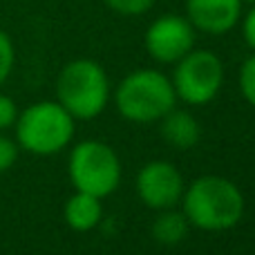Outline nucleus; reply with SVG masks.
I'll list each match as a JSON object with an SVG mask.
<instances>
[{
    "label": "nucleus",
    "mask_w": 255,
    "mask_h": 255,
    "mask_svg": "<svg viewBox=\"0 0 255 255\" xmlns=\"http://www.w3.org/2000/svg\"><path fill=\"white\" fill-rule=\"evenodd\" d=\"M244 195L235 181L220 175H204L190 181L181 195V211L190 226L206 233H224L242 222Z\"/></svg>",
    "instance_id": "nucleus-1"
},
{
    "label": "nucleus",
    "mask_w": 255,
    "mask_h": 255,
    "mask_svg": "<svg viewBox=\"0 0 255 255\" xmlns=\"http://www.w3.org/2000/svg\"><path fill=\"white\" fill-rule=\"evenodd\" d=\"M119 115L130 124H154L175 108L177 94L170 76L143 67L121 79L115 92Z\"/></svg>",
    "instance_id": "nucleus-2"
},
{
    "label": "nucleus",
    "mask_w": 255,
    "mask_h": 255,
    "mask_svg": "<svg viewBox=\"0 0 255 255\" xmlns=\"http://www.w3.org/2000/svg\"><path fill=\"white\" fill-rule=\"evenodd\" d=\"M56 101L79 121H92L110 101V79L92 58L70 61L56 79Z\"/></svg>",
    "instance_id": "nucleus-3"
},
{
    "label": "nucleus",
    "mask_w": 255,
    "mask_h": 255,
    "mask_svg": "<svg viewBox=\"0 0 255 255\" xmlns=\"http://www.w3.org/2000/svg\"><path fill=\"white\" fill-rule=\"evenodd\" d=\"M74 117L58 101H40L18 112L16 143L36 157H49L67 148L74 136Z\"/></svg>",
    "instance_id": "nucleus-4"
},
{
    "label": "nucleus",
    "mask_w": 255,
    "mask_h": 255,
    "mask_svg": "<svg viewBox=\"0 0 255 255\" xmlns=\"http://www.w3.org/2000/svg\"><path fill=\"white\" fill-rule=\"evenodd\" d=\"M70 181L81 193L94 195L99 199H106L121 184V159L112 145L103 141H81L72 148L70 161H67Z\"/></svg>",
    "instance_id": "nucleus-5"
},
{
    "label": "nucleus",
    "mask_w": 255,
    "mask_h": 255,
    "mask_svg": "<svg viewBox=\"0 0 255 255\" xmlns=\"http://www.w3.org/2000/svg\"><path fill=\"white\" fill-rule=\"evenodd\" d=\"M172 88L177 99L188 106H206L224 85V63L211 49H190L175 63Z\"/></svg>",
    "instance_id": "nucleus-6"
},
{
    "label": "nucleus",
    "mask_w": 255,
    "mask_h": 255,
    "mask_svg": "<svg viewBox=\"0 0 255 255\" xmlns=\"http://www.w3.org/2000/svg\"><path fill=\"white\" fill-rule=\"evenodd\" d=\"M195 40L197 29L190 25L188 18L179 13H163L148 25L143 34V47L152 61L175 65L195 47Z\"/></svg>",
    "instance_id": "nucleus-7"
},
{
    "label": "nucleus",
    "mask_w": 255,
    "mask_h": 255,
    "mask_svg": "<svg viewBox=\"0 0 255 255\" xmlns=\"http://www.w3.org/2000/svg\"><path fill=\"white\" fill-rule=\"evenodd\" d=\"M184 188L186 184L179 168L163 159L148 161L136 175V195L152 211L177 206L181 202Z\"/></svg>",
    "instance_id": "nucleus-8"
},
{
    "label": "nucleus",
    "mask_w": 255,
    "mask_h": 255,
    "mask_svg": "<svg viewBox=\"0 0 255 255\" xmlns=\"http://www.w3.org/2000/svg\"><path fill=\"white\" fill-rule=\"evenodd\" d=\"M242 7V0H186V18L202 34L222 36L240 25Z\"/></svg>",
    "instance_id": "nucleus-9"
},
{
    "label": "nucleus",
    "mask_w": 255,
    "mask_h": 255,
    "mask_svg": "<svg viewBox=\"0 0 255 255\" xmlns=\"http://www.w3.org/2000/svg\"><path fill=\"white\" fill-rule=\"evenodd\" d=\"M161 124V139L177 150H190L202 139V126L193 112L172 108L166 117L159 119Z\"/></svg>",
    "instance_id": "nucleus-10"
},
{
    "label": "nucleus",
    "mask_w": 255,
    "mask_h": 255,
    "mask_svg": "<svg viewBox=\"0 0 255 255\" xmlns=\"http://www.w3.org/2000/svg\"><path fill=\"white\" fill-rule=\"evenodd\" d=\"M63 215H65V222L72 231H76V233H90V231H94L103 222L101 199L94 197V195L76 190L65 202Z\"/></svg>",
    "instance_id": "nucleus-11"
},
{
    "label": "nucleus",
    "mask_w": 255,
    "mask_h": 255,
    "mask_svg": "<svg viewBox=\"0 0 255 255\" xmlns=\"http://www.w3.org/2000/svg\"><path fill=\"white\" fill-rule=\"evenodd\" d=\"M157 213L159 215L154 217L152 229H150L154 242L161 244V247H177V244L184 242L190 231V222L186 220L184 211H175V206H172Z\"/></svg>",
    "instance_id": "nucleus-12"
},
{
    "label": "nucleus",
    "mask_w": 255,
    "mask_h": 255,
    "mask_svg": "<svg viewBox=\"0 0 255 255\" xmlns=\"http://www.w3.org/2000/svg\"><path fill=\"white\" fill-rule=\"evenodd\" d=\"M240 92L249 106L255 108V52L240 67Z\"/></svg>",
    "instance_id": "nucleus-13"
},
{
    "label": "nucleus",
    "mask_w": 255,
    "mask_h": 255,
    "mask_svg": "<svg viewBox=\"0 0 255 255\" xmlns=\"http://www.w3.org/2000/svg\"><path fill=\"white\" fill-rule=\"evenodd\" d=\"M103 2L119 16H141V13H148L157 0H103Z\"/></svg>",
    "instance_id": "nucleus-14"
},
{
    "label": "nucleus",
    "mask_w": 255,
    "mask_h": 255,
    "mask_svg": "<svg viewBox=\"0 0 255 255\" xmlns=\"http://www.w3.org/2000/svg\"><path fill=\"white\" fill-rule=\"evenodd\" d=\"M16 63V49H13V40L4 29H0V85L9 79Z\"/></svg>",
    "instance_id": "nucleus-15"
},
{
    "label": "nucleus",
    "mask_w": 255,
    "mask_h": 255,
    "mask_svg": "<svg viewBox=\"0 0 255 255\" xmlns=\"http://www.w3.org/2000/svg\"><path fill=\"white\" fill-rule=\"evenodd\" d=\"M18 150H20V145L0 132V175L13 168V163L18 161Z\"/></svg>",
    "instance_id": "nucleus-16"
},
{
    "label": "nucleus",
    "mask_w": 255,
    "mask_h": 255,
    "mask_svg": "<svg viewBox=\"0 0 255 255\" xmlns=\"http://www.w3.org/2000/svg\"><path fill=\"white\" fill-rule=\"evenodd\" d=\"M18 119V108L7 94H0V132L7 130L16 124Z\"/></svg>",
    "instance_id": "nucleus-17"
},
{
    "label": "nucleus",
    "mask_w": 255,
    "mask_h": 255,
    "mask_svg": "<svg viewBox=\"0 0 255 255\" xmlns=\"http://www.w3.org/2000/svg\"><path fill=\"white\" fill-rule=\"evenodd\" d=\"M240 22H242L244 43H247L249 47L255 52V4H251V9H249V11L240 18Z\"/></svg>",
    "instance_id": "nucleus-18"
},
{
    "label": "nucleus",
    "mask_w": 255,
    "mask_h": 255,
    "mask_svg": "<svg viewBox=\"0 0 255 255\" xmlns=\"http://www.w3.org/2000/svg\"><path fill=\"white\" fill-rule=\"evenodd\" d=\"M242 2H247V4H255V0H242Z\"/></svg>",
    "instance_id": "nucleus-19"
}]
</instances>
